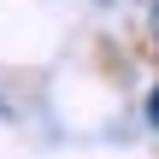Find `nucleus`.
Returning a JSON list of instances; mask_svg holds the SVG:
<instances>
[{"label":"nucleus","instance_id":"1","mask_svg":"<svg viewBox=\"0 0 159 159\" xmlns=\"http://www.w3.org/2000/svg\"><path fill=\"white\" fill-rule=\"evenodd\" d=\"M148 124H153V130H159V89H153V94H148Z\"/></svg>","mask_w":159,"mask_h":159},{"label":"nucleus","instance_id":"2","mask_svg":"<svg viewBox=\"0 0 159 159\" xmlns=\"http://www.w3.org/2000/svg\"><path fill=\"white\" fill-rule=\"evenodd\" d=\"M153 30H159V12H153Z\"/></svg>","mask_w":159,"mask_h":159}]
</instances>
